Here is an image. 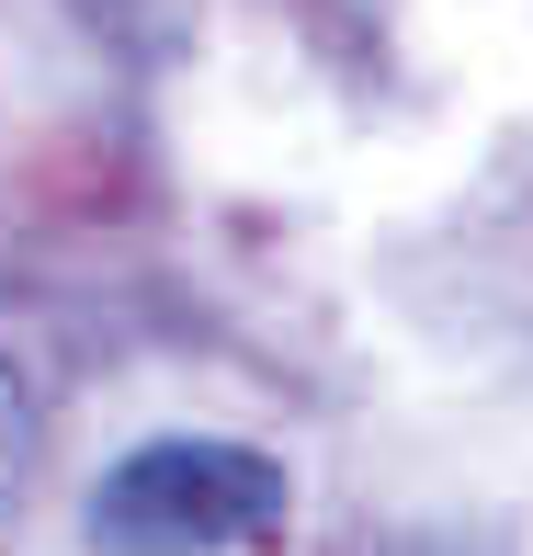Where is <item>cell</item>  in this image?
Instances as JSON below:
<instances>
[{"label": "cell", "instance_id": "6da1fadb", "mask_svg": "<svg viewBox=\"0 0 533 556\" xmlns=\"http://www.w3.org/2000/svg\"><path fill=\"white\" fill-rule=\"evenodd\" d=\"M284 534V466L227 432L137 443L91 489V545L103 556H250Z\"/></svg>", "mask_w": 533, "mask_h": 556}, {"label": "cell", "instance_id": "7a4b0ae2", "mask_svg": "<svg viewBox=\"0 0 533 556\" xmlns=\"http://www.w3.org/2000/svg\"><path fill=\"white\" fill-rule=\"evenodd\" d=\"M23 477H35V397H23V375L0 364V511L23 500Z\"/></svg>", "mask_w": 533, "mask_h": 556}, {"label": "cell", "instance_id": "3957f363", "mask_svg": "<svg viewBox=\"0 0 533 556\" xmlns=\"http://www.w3.org/2000/svg\"><path fill=\"white\" fill-rule=\"evenodd\" d=\"M409 556H454V545H409Z\"/></svg>", "mask_w": 533, "mask_h": 556}]
</instances>
